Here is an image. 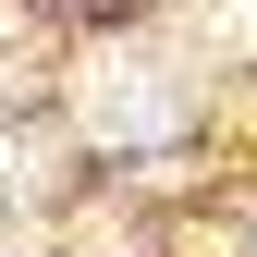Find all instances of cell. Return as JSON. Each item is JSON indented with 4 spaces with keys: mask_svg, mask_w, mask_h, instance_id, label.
<instances>
[{
    "mask_svg": "<svg viewBox=\"0 0 257 257\" xmlns=\"http://www.w3.org/2000/svg\"><path fill=\"white\" fill-rule=\"evenodd\" d=\"M86 122H98V135H159V86L122 74V61H98V74H86Z\"/></svg>",
    "mask_w": 257,
    "mask_h": 257,
    "instance_id": "6da1fadb",
    "label": "cell"
}]
</instances>
